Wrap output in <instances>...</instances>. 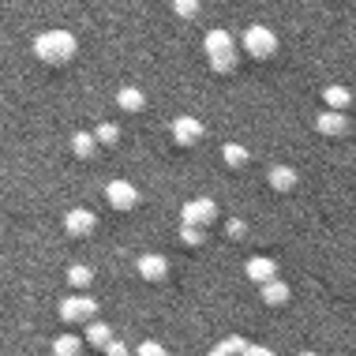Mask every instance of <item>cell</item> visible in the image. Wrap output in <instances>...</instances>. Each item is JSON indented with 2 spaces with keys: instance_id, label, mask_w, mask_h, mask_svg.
<instances>
[{
  "instance_id": "484cf974",
  "label": "cell",
  "mask_w": 356,
  "mask_h": 356,
  "mask_svg": "<svg viewBox=\"0 0 356 356\" xmlns=\"http://www.w3.org/2000/svg\"><path fill=\"white\" fill-rule=\"evenodd\" d=\"M240 356H274L270 349H263V345H244V353Z\"/></svg>"
},
{
  "instance_id": "ba28073f",
  "label": "cell",
  "mask_w": 356,
  "mask_h": 356,
  "mask_svg": "<svg viewBox=\"0 0 356 356\" xmlns=\"http://www.w3.org/2000/svg\"><path fill=\"white\" fill-rule=\"evenodd\" d=\"M94 225H98V218L90 214V210H83V207H75L64 214V229H68V236H86V233H94Z\"/></svg>"
},
{
  "instance_id": "9a60e30c",
  "label": "cell",
  "mask_w": 356,
  "mask_h": 356,
  "mask_svg": "<svg viewBox=\"0 0 356 356\" xmlns=\"http://www.w3.org/2000/svg\"><path fill=\"white\" fill-rule=\"evenodd\" d=\"M72 150H75V158H94V154H98V143H94L90 131H75V136H72Z\"/></svg>"
},
{
  "instance_id": "8fae6325",
  "label": "cell",
  "mask_w": 356,
  "mask_h": 356,
  "mask_svg": "<svg viewBox=\"0 0 356 356\" xmlns=\"http://www.w3.org/2000/svg\"><path fill=\"white\" fill-rule=\"evenodd\" d=\"M263 304H270V307H285V304H289V285H285V282H277V277L263 282Z\"/></svg>"
},
{
  "instance_id": "7a4b0ae2",
  "label": "cell",
  "mask_w": 356,
  "mask_h": 356,
  "mask_svg": "<svg viewBox=\"0 0 356 356\" xmlns=\"http://www.w3.org/2000/svg\"><path fill=\"white\" fill-rule=\"evenodd\" d=\"M203 49H207L210 68H214V72H233L236 68V42H233V34H229V31H210L207 42H203Z\"/></svg>"
},
{
  "instance_id": "7c38bea8",
  "label": "cell",
  "mask_w": 356,
  "mask_h": 356,
  "mask_svg": "<svg viewBox=\"0 0 356 356\" xmlns=\"http://www.w3.org/2000/svg\"><path fill=\"white\" fill-rule=\"evenodd\" d=\"M315 128L323 131V136H345V131H349V120H345V113H323L319 117V124H315Z\"/></svg>"
},
{
  "instance_id": "d6986e66",
  "label": "cell",
  "mask_w": 356,
  "mask_h": 356,
  "mask_svg": "<svg viewBox=\"0 0 356 356\" xmlns=\"http://www.w3.org/2000/svg\"><path fill=\"white\" fill-rule=\"evenodd\" d=\"M221 158H225V165H233V169L248 165V150L240 147V143H225V150H221Z\"/></svg>"
},
{
  "instance_id": "277c9868",
  "label": "cell",
  "mask_w": 356,
  "mask_h": 356,
  "mask_svg": "<svg viewBox=\"0 0 356 356\" xmlns=\"http://www.w3.org/2000/svg\"><path fill=\"white\" fill-rule=\"evenodd\" d=\"M94 312H98V300H90V296H68V300H60L64 323H90Z\"/></svg>"
},
{
  "instance_id": "7402d4cb",
  "label": "cell",
  "mask_w": 356,
  "mask_h": 356,
  "mask_svg": "<svg viewBox=\"0 0 356 356\" xmlns=\"http://www.w3.org/2000/svg\"><path fill=\"white\" fill-rule=\"evenodd\" d=\"M68 282H72L75 289H86V285L94 282V274L86 270V266H72V270H68Z\"/></svg>"
},
{
  "instance_id": "ac0fdd59",
  "label": "cell",
  "mask_w": 356,
  "mask_h": 356,
  "mask_svg": "<svg viewBox=\"0 0 356 356\" xmlns=\"http://www.w3.org/2000/svg\"><path fill=\"white\" fill-rule=\"evenodd\" d=\"M349 102H353V94L345 90V86H326V105H330L334 113L349 109Z\"/></svg>"
},
{
  "instance_id": "8992f818",
  "label": "cell",
  "mask_w": 356,
  "mask_h": 356,
  "mask_svg": "<svg viewBox=\"0 0 356 356\" xmlns=\"http://www.w3.org/2000/svg\"><path fill=\"white\" fill-rule=\"evenodd\" d=\"M218 218V203L214 199H191V203H184V225H210V221Z\"/></svg>"
},
{
  "instance_id": "ffe728a7",
  "label": "cell",
  "mask_w": 356,
  "mask_h": 356,
  "mask_svg": "<svg viewBox=\"0 0 356 356\" xmlns=\"http://www.w3.org/2000/svg\"><path fill=\"white\" fill-rule=\"evenodd\" d=\"M90 136H94L98 147H113V143L120 139V128H117V124H98V131H90Z\"/></svg>"
},
{
  "instance_id": "83f0119b",
  "label": "cell",
  "mask_w": 356,
  "mask_h": 356,
  "mask_svg": "<svg viewBox=\"0 0 356 356\" xmlns=\"http://www.w3.org/2000/svg\"><path fill=\"white\" fill-rule=\"evenodd\" d=\"M300 356H319V353H300Z\"/></svg>"
},
{
  "instance_id": "5b68a950",
  "label": "cell",
  "mask_w": 356,
  "mask_h": 356,
  "mask_svg": "<svg viewBox=\"0 0 356 356\" xmlns=\"http://www.w3.org/2000/svg\"><path fill=\"white\" fill-rule=\"evenodd\" d=\"M105 199H109L113 210H136L139 207V191H136V184H128V180H113V184L105 188Z\"/></svg>"
},
{
  "instance_id": "6da1fadb",
  "label": "cell",
  "mask_w": 356,
  "mask_h": 356,
  "mask_svg": "<svg viewBox=\"0 0 356 356\" xmlns=\"http://www.w3.org/2000/svg\"><path fill=\"white\" fill-rule=\"evenodd\" d=\"M34 53L42 56L45 64H68L75 56V38L68 31H45L34 42Z\"/></svg>"
},
{
  "instance_id": "d4e9b609",
  "label": "cell",
  "mask_w": 356,
  "mask_h": 356,
  "mask_svg": "<svg viewBox=\"0 0 356 356\" xmlns=\"http://www.w3.org/2000/svg\"><path fill=\"white\" fill-rule=\"evenodd\" d=\"M105 356H131V353H128V345H124V341L109 338V341H105Z\"/></svg>"
},
{
  "instance_id": "52a82bcc",
  "label": "cell",
  "mask_w": 356,
  "mask_h": 356,
  "mask_svg": "<svg viewBox=\"0 0 356 356\" xmlns=\"http://www.w3.org/2000/svg\"><path fill=\"white\" fill-rule=\"evenodd\" d=\"M172 139H177V147H195L203 139V124L195 117H177L172 120Z\"/></svg>"
},
{
  "instance_id": "44dd1931",
  "label": "cell",
  "mask_w": 356,
  "mask_h": 356,
  "mask_svg": "<svg viewBox=\"0 0 356 356\" xmlns=\"http://www.w3.org/2000/svg\"><path fill=\"white\" fill-rule=\"evenodd\" d=\"M172 12L180 19H195L199 15V0H172Z\"/></svg>"
},
{
  "instance_id": "603a6c76",
  "label": "cell",
  "mask_w": 356,
  "mask_h": 356,
  "mask_svg": "<svg viewBox=\"0 0 356 356\" xmlns=\"http://www.w3.org/2000/svg\"><path fill=\"white\" fill-rule=\"evenodd\" d=\"M180 240L191 244V248H199V244H203V229H199V225H180Z\"/></svg>"
},
{
  "instance_id": "9c48e42d",
  "label": "cell",
  "mask_w": 356,
  "mask_h": 356,
  "mask_svg": "<svg viewBox=\"0 0 356 356\" xmlns=\"http://www.w3.org/2000/svg\"><path fill=\"white\" fill-rule=\"evenodd\" d=\"M244 270H248L252 282L263 285V282H270V277H277V263H274V259H266V255H255V259H248Z\"/></svg>"
},
{
  "instance_id": "5bb4252c",
  "label": "cell",
  "mask_w": 356,
  "mask_h": 356,
  "mask_svg": "<svg viewBox=\"0 0 356 356\" xmlns=\"http://www.w3.org/2000/svg\"><path fill=\"white\" fill-rule=\"evenodd\" d=\"M270 188L274 191H293L296 188V172L289 169V165H274L270 169Z\"/></svg>"
},
{
  "instance_id": "4316f807",
  "label": "cell",
  "mask_w": 356,
  "mask_h": 356,
  "mask_svg": "<svg viewBox=\"0 0 356 356\" xmlns=\"http://www.w3.org/2000/svg\"><path fill=\"white\" fill-rule=\"evenodd\" d=\"M229 236H244V221H229Z\"/></svg>"
},
{
  "instance_id": "e0dca14e",
  "label": "cell",
  "mask_w": 356,
  "mask_h": 356,
  "mask_svg": "<svg viewBox=\"0 0 356 356\" xmlns=\"http://www.w3.org/2000/svg\"><path fill=\"white\" fill-rule=\"evenodd\" d=\"M79 353H83V341L75 334H60L53 341V356H79Z\"/></svg>"
},
{
  "instance_id": "4fadbf2b",
  "label": "cell",
  "mask_w": 356,
  "mask_h": 356,
  "mask_svg": "<svg viewBox=\"0 0 356 356\" xmlns=\"http://www.w3.org/2000/svg\"><path fill=\"white\" fill-rule=\"evenodd\" d=\"M117 105H120L124 113H139L143 105H147V94L136 90V86H124V90L117 94Z\"/></svg>"
},
{
  "instance_id": "30bf717a",
  "label": "cell",
  "mask_w": 356,
  "mask_h": 356,
  "mask_svg": "<svg viewBox=\"0 0 356 356\" xmlns=\"http://www.w3.org/2000/svg\"><path fill=\"white\" fill-rule=\"evenodd\" d=\"M169 270V263H165V255H143L139 259V274L147 277V282H161Z\"/></svg>"
},
{
  "instance_id": "3957f363",
  "label": "cell",
  "mask_w": 356,
  "mask_h": 356,
  "mask_svg": "<svg viewBox=\"0 0 356 356\" xmlns=\"http://www.w3.org/2000/svg\"><path fill=\"white\" fill-rule=\"evenodd\" d=\"M240 49L248 56H255V60H266V56L277 53V38H274V31H266V26H248L244 38H240Z\"/></svg>"
},
{
  "instance_id": "cb8c5ba5",
  "label": "cell",
  "mask_w": 356,
  "mask_h": 356,
  "mask_svg": "<svg viewBox=\"0 0 356 356\" xmlns=\"http://www.w3.org/2000/svg\"><path fill=\"white\" fill-rule=\"evenodd\" d=\"M136 356H169V353H165V345H158V341H143L136 349Z\"/></svg>"
},
{
  "instance_id": "2e32d148",
  "label": "cell",
  "mask_w": 356,
  "mask_h": 356,
  "mask_svg": "<svg viewBox=\"0 0 356 356\" xmlns=\"http://www.w3.org/2000/svg\"><path fill=\"white\" fill-rule=\"evenodd\" d=\"M109 338H113V330H109L102 319H90V323H86V341H90L94 349H105V341H109Z\"/></svg>"
}]
</instances>
